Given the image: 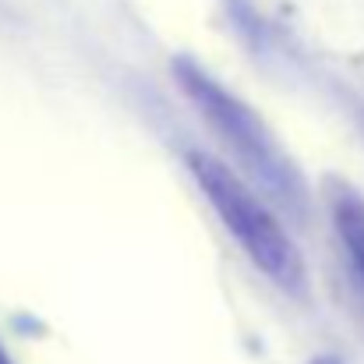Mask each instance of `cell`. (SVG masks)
<instances>
[{
	"label": "cell",
	"instance_id": "cell-1",
	"mask_svg": "<svg viewBox=\"0 0 364 364\" xmlns=\"http://www.w3.org/2000/svg\"><path fill=\"white\" fill-rule=\"evenodd\" d=\"M188 170L205 195L209 209L223 223V230L234 237V244L247 255V262L276 283L290 297H304L308 290V262L301 255L290 230L279 223L272 205L255 191L237 170H230L223 159L209 152H188Z\"/></svg>",
	"mask_w": 364,
	"mask_h": 364
},
{
	"label": "cell",
	"instance_id": "cell-2",
	"mask_svg": "<svg viewBox=\"0 0 364 364\" xmlns=\"http://www.w3.org/2000/svg\"><path fill=\"white\" fill-rule=\"evenodd\" d=\"M173 78L188 96V103L209 124V131L241 163L244 173L258 181V188L272 202H279L283 209H297L304 202L301 173L287 156V149L279 145V138L272 134V127L265 124V117L195 60H173Z\"/></svg>",
	"mask_w": 364,
	"mask_h": 364
},
{
	"label": "cell",
	"instance_id": "cell-3",
	"mask_svg": "<svg viewBox=\"0 0 364 364\" xmlns=\"http://www.w3.org/2000/svg\"><path fill=\"white\" fill-rule=\"evenodd\" d=\"M329 209H333L336 234H340V241L347 247L354 269L361 272V279H364V198L354 195L350 188H333Z\"/></svg>",
	"mask_w": 364,
	"mask_h": 364
},
{
	"label": "cell",
	"instance_id": "cell-4",
	"mask_svg": "<svg viewBox=\"0 0 364 364\" xmlns=\"http://www.w3.org/2000/svg\"><path fill=\"white\" fill-rule=\"evenodd\" d=\"M0 364H14V358H11V354L4 350V343H0Z\"/></svg>",
	"mask_w": 364,
	"mask_h": 364
},
{
	"label": "cell",
	"instance_id": "cell-5",
	"mask_svg": "<svg viewBox=\"0 0 364 364\" xmlns=\"http://www.w3.org/2000/svg\"><path fill=\"white\" fill-rule=\"evenodd\" d=\"M311 364H343V361H336V358H315Z\"/></svg>",
	"mask_w": 364,
	"mask_h": 364
}]
</instances>
